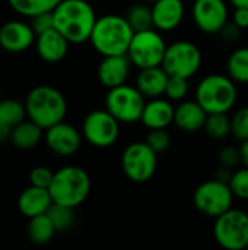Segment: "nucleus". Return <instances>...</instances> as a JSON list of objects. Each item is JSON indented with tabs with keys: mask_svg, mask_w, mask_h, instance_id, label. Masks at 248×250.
I'll return each instance as SVG.
<instances>
[{
	"mask_svg": "<svg viewBox=\"0 0 248 250\" xmlns=\"http://www.w3.org/2000/svg\"><path fill=\"white\" fill-rule=\"evenodd\" d=\"M53 18L54 28L72 44L89 41L98 19L88 0H61L53 10Z\"/></svg>",
	"mask_w": 248,
	"mask_h": 250,
	"instance_id": "obj_1",
	"label": "nucleus"
},
{
	"mask_svg": "<svg viewBox=\"0 0 248 250\" xmlns=\"http://www.w3.org/2000/svg\"><path fill=\"white\" fill-rule=\"evenodd\" d=\"M134 31L126 16L104 15L96 19L89 41L101 56L127 54Z\"/></svg>",
	"mask_w": 248,
	"mask_h": 250,
	"instance_id": "obj_2",
	"label": "nucleus"
},
{
	"mask_svg": "<svg viewBox=\"0 0 248 250\" xmlns=\"http://www.w3.org/2000/svg\"><path fill=\"white\" fill-rule=\"evenodd\" d=\"M29 120L35 122L42 129H48L63 122L67 104L60 91L53 86L41 85L31 89L25 103Z\"/></svg>",
	"mask_w": 248,
	"mask_h": 250,
	"instance_id": "obj_3",
	"label": "nucleus"
},
{
	"mask_svg": "<svg viewBox=\"0 0 248 250\" xmlns=\"http://www.w3.org/2000/svg\"><path fill=\"white\" fill-rule=\"evenodd\" d=\"M48 190L54 204L76 208L86 201L91 192V179L83 168L67 166L54 173Z\"/></svg>",
	"mask_w": 248,
	"mask_h": 250,
	"instance_id": "obj_4",
	"label": "nucleus"
},
{
	"mask_svg": "<svg viewBox=\"0 0 248 250\" xmlns=\"http://www.w3.org/2000/svg\"><path fill=\"white\" fill-rule=\"evenodd\" d=\"M234 79L221 73L205 76L196 88V101L210 113H228L237 103Z\"/></svg>",
	"mask_w": 248,
	"mask_h": 250,
	"instance_id": "obj_5",
	"label": "nucleus"
},
{
	"mask_svg": "<svg viewBox=\"0 0 248 250\" xmlns=\"http://www.w3.org/2000/svg\"><path fill=\"white\" fill-rule=\"evenodd\" d=\"M145 95L130 85H120L108 89L105 95V108L120 123H136L142 119L146 101Z\"/></svg>",
	"mask_w": 248,
	"mask_h": 250,
	"instance_id": "obj_6",
	"label": "nucleus"
},
{
	"mask_svg": "<svg viewBox=\"0 0 248 250\" xmlns=\"http://www.w3.org/2000/svg\"><path fill=\"white\" fill-rule=\"evenodd\" d=\"M167 44L156 28L134 32L130 42L127 56L139 69L162 66V60L167 51Z\"/></svg>",
	"mask_w": 248,
	"mask_h": 250,
	"instance_id": "obj_7",
	"label": "nucleus"
},
{
	"mask_svg": "<svg viewBox=\"0 0 248 250\" xmlns=\"http://www.w3.org/2000/svg\"><path fill=\"white\" fill-rule=\"evenodd\" d=\"M215 240L227 250H243L248 248V214L241 209H228L215 218Z\"/></svg>",
	"mask_w": 248,
	"mask_h": 250,
	"instance_id": "obj_8",
	"label": "nucleus"
},
{
	"mask_svg": "<svg viewBox=\"0 0 248 250\" xmlns=\"http://www.w3.org/2000/svg\"><path fill=\"white\" fill-rule=\"evenodd\" d=\"M234 198L228 182L213 179L197 186L193 195V204L206 217L216 218L232 208Z\"/></svg>",
	"mask_w": 248,
	"mask_h": 250,
	"instance_id": "obj_9",
	"label": "nucleus"
},
{
	"mask_svg": "<svg viewBox=\"0 0 248 250\" xmlns=\"http://www.w3.org/2000/svg\"><path fill=\"white\" fill-rule=\"evenodd\" d=\"M121 167L133 183H146L156 173L158 154L146 142H133L123 151Z\"/></svg>",
	"mask_w": 248,
	"mask_h": 250,
	"instance_id": "obj_10",
	"label": "nucleus"
},
{
	"mask_svg": "<svg viewBox=\"0 0 248 250\" xmlns=\"http://www.w3.org/2000/svg\"><path fill=\"white\" fill-rule=\"evenodd\" d=\"M202 66V51L190 41H175L167 47L162 67L170 76L190 79Z\"/></svg>",
	"mask_w": 248,
	"mask_h": 250,
	"instance_id": "obj_11",
	"label": "nucleus"
},
{
	"mask_svg": "<svg viewBox=\"0 0 248 250\" xmlns=\"http://www.w3.org/2000/svg\"><path fill=\"white\" fill-rule=\"evenodd\" d=\"M85 139L96 148H108L120 136V122L105 108L91 111L82 125Z\"/></svg>",
	"mask_w": 248,
	"mask_h": 250,
	"instance_id": "obj_12",
	"label": "nucleus"
},
{
	"mask_svg": "<svg viewBox=\"0 0 248 250\" xmlns=\"http://www.w3.org/2000/svg\"><path fill=\"white\" fill-rule=\"evenodd\" d=\"M193 21L206 34H219L228 23V7L224 0H196Z\"/></svg>",
	"mask_w": 248,
	"mask_h": 250,
	"instance_id": "obj_13",
	"label": "nucleus"
},
{
	"mask_svg": "<svg viewBox=\"0 0 248 250\" xmlns=\"http://www.w3.org/2000/svg\"><path fill=\"white\" fill-rule=\"evenodd\" d=\"M45 142L48 148L61 157L75 154L80 146V133L70 125L60 122L47 129Z\"/></svg>",
	"mask_w": 248,
	"mask_h": 250,
	"instance_id": "obj_14",
	"label": "nucleus"
},
{
	"mask_svg": "<svg viewBox=\"0 0 248 250\" xmlns=\"http://www.w3.org/2000/svg\"><path fill=\"white\" fill-rule=\"evenodd\" d=\"M130 59L127 54L104 56L98 66V79L107 88H115L124 85L130 73Z\"/></svg>",
	"mask_w": 248,
	"mask_h": 250,
	"instance_id": "obj_15",
	"label": "nucleus"
},
{
	"mask_svg": "<svg viewBox=\"0 0 248 250\" xmlns=\"http://www.w3.org/2000/svg\"><path fill=\"white\" fill-rule=\"evenodd\" d=\"M34 37L32 26L19 21H10L0 28V45L10 53H20L29 48Z\"/></svg>",
	"mask_w": 248,
	"mask_h": 250,
	"instance_id": "obj_16",
	"label": "nucleus"
},
{
	"mask_svg": "<svg viewBox=\"0 0 248 250\" xmlns=\"http://www.w3.org/2000/svg\"><path fill=\"white\" fill-rule=\"evenodd\" d=\"M153 28L161 32L175 29L184 18L183 0H156L152 3Z\"/></svg>",
	"mask_w": 248,
	"mask_h": 250,
	"instance_id": "obj_17",
	"label": "nucleus"
},
{
	"mask_svg": "<svg viewBox=\"0 0 248 250\" xmlns=\"http://www.w3.org/2000/svg\"><path fill=\"white\" fill-rule=\"evenodd\" d=\"M208 119V111L194 101H180L174 111V123L183 132L191 133L205 127Z\"/></svg>",
	"mask_w": 248,
	"mask_h": 250,
	"instance_id": "obj_18",
	"label": "nucleus"
},
{
	"mask_svg": "<svg viewBox=\"0 0 248 250\" xmlns=\"http://www.w3.org/2000/svg\"><path fill=\"white\" fill-rule=\"evenodd\" d=\"M174 111L175 107L165 98H151L146 103L140 122L151 129H167L171 123H174Z\"/></svg>",
	"mask_w": 248,
	"mask_h": 250,
	"instance_id": "obj_19",
	"label": "nucleus"
},
{
	"mask_svg": "<svg viewBox=\"0 0 248 250\" xmlns=\"http://www.w3.org/2000/svg\"><path fill=\"white\" fill-rule=\"evenodd\" d=\"M51 205H53V198L50 195V190L34 185L25 189L18 199L19 211L28 218L45 214Z\"/></svg>",
	"mask_w": 248,
	"mask_h": 250,
	"instance_id": "obj_20",
	"label": "nucleus"
},
{
	"mask_svg": "<svg viewBox=\"0 0 248 250\" xmlns=\"http://www.w3.org/2000/svg\"><path fill=\"white\" fill-rule=\"evenodd\" d=\"M168 79H170V75L165 72L162 66L145 67V69H140L136 78V88L146 98H158V97L165 95Z\"/></svg>",
	"mask_w": 248,
	"mask_h": 250,
	"instance_id": "obj_21",
	"label": "nucleus"
},
{
	"mask_svg": "<svg viewBox=\"0 0 248 250\" xmlns=\"http://www.w3.org/2000/svg\"><path fill=\"white\" fill-rule=\"evenodd\" d=\"M69 44L70 42L64 38V35H61L56 28H51L38 35L37 51L42 60L48 63H56L64 59Z\"/></svg>",
	"mask_w": 248,
	"mask_h": 250,
	"instance_id": "obj_22",
	"label": "nucleus"
},
{
	"mask_svg": "<svg viewBox=\"0 0 248 250\" xmlns=\"http://www.w3.org/2000/svg\"><path fill=\"white\" fill-rule=\"evenodd\" d=\"M12 142L19 149H32L35 148L42 138V127L35 122H20L18 123L10 133Z\"/></svg>",
	"mask_w": 248,
	"mask_h": 250,
	"instance_id": "obj_23",
	"label": "nucleus"
},
{
	"mask_svg": "<svg viewBox=\"0 0 248 250\" xmlns=\"http://www.w3.org/2000/svg\"><path fill=\"white\" fill-rule=\"evenodd\" d=\"M56 227L53 224V221L50 220L48 214H41L37 217L29 218V224H28V236L29 239L37 243V245H45L48 243L54 233H56Z\"/></svg>",
	"mask_w": 248,
	"mask_h": 250,
	"instance_id": "obj_24",
	"label": "nucleus"
},
{
	"mask_svg": "<svg viewBox=\"0 0 248 250\" xmlns=\"http://www.w3.org/2000/svg\"><path fill=\"white\" fill-rule=\"evenodd\" d=\"M228 75L234 82L248 83V47L237 48L227 63Z\"/></svg>",
	"mask_w": 248,
	"mask_h": 250,
	"instance_id": "obj_25",
	"label": "nucleus"
},
{
	"mask_svg": "<svg viewBox=\"0 0 248 250\" xmlns=\"http://www.w3.org/2000/svg\"><path fill=\"white\" fill-rule=\"evenodd\" d=\"M61 0H9L10 6L20 15L37 16L44 12H53Z\"/></svg>",
	"mask_w": 248,
	"mask_h": 250,
	"instance_id": "obj_26",
	"label": "nucleus"
},
{
	"mask_svg": "<svg viewBox=\"0 0 248 250\" xmlns=\"http://www.w3.org/2000/svg\"><path fill=\"white\" fill-rule=\"evenodd\" d=\"M126 19H127V22L130 23V26L133 28L134 32L153 28L152 7H149L146 4H142V3L133 4L126 13Z\"/></svg>",
	"mask_w": 248,
	"mask_h": 250,
	"instance_id": "obj_27",
	"label": "nucleus"
},
{
	"mask_svg": "<svg viewBox=\"0 0 248 250\" xmlns=\"http://www.w3.org/2000/svg\"><path fill=\"white\" fill-rule=\"evenodd\" d=\"M203 129L212 139H225L228 135H231V119L227 113H210L208 114Z\"/></svg>",
	"mask_w": 248,
	"mask_h": 250,
	"instance_id": "obj_28",
	"label": "nucleus"
},
{
	"mask_svg": "<svg viewBox=\"0 0 248 250\" xmlns=\"http://www.w3.org/2000/svg\"><path fill=\"white\" fill-rule=\"evenodd\" d=\"M75 208L66 207V205H60V204H54L50 207V209L47 211L50 220L53 221L54 227L57 231H64L69 227H72L73 221H75V214H73Z\"/></svg>",
	"mask_w": 248,
	"mask_h": 250,
	"instance_id": "obj_29",
	"label": "nucleus"
},
{
	"mask_svg": "<svg viewBox=\"0 0 248 250\" xmlns=\"http://www.w3.org/2000/svg\"><path fill=\"white\" fill-rule=\"evenodd\" d=\"M0 114L13 129L18 123L23 120L26 114V108L23 104H20L16 100H4L0 101Z\"/></svg>",
	"mask_w": 248,
	"mask_h": 250,
	"instance_id": "obj_30",
	"label": "nucleus"
},
{
	"mask_svg": "<svg viewBox=\"0 0 248 250\" xmlns=\"http://www.w3.org/2000/svg\"><path fill=\"white\" fill-rule=\"evenodd\" d=\"M189 94V79L181 76H170L165 95L170 101H183Z\"/></svg>",
	"mask_w": 248,
	"mask_h": 250,
	"instance_id": "obj_31",
	"label": "nucleus"
},
{
	"mask_svg": "<svg viewBox=\"0 0 248 250\" xmlns=\"http://www.w3.org/2000/svg\"><path fill=\"white\" fill-rule=\"evenodd\" d=\"M228 183L235 198L248 201V167L234 171Z\"/></svg>",
	"mask_w": 248,
	"mask_h": 250,
	"instance_id": "obj_32",
	"label": "nucleus"
},
{
	"mask_svg": "<svg viewBox=\"0 0 248 250\" xmlns=\"http://www.w3.org/2000/svg\"><path fill=\"white\" fill-rule=\"evenodd\" d=\"M231 135L241 142L248 139V107L240 108L231 117Z\"/></svg>",
	"mask_w": 248,
	"mask_h": 250,
	"instance_id": "obj_33",
	"label": "nucleus"
},
{
	"mask_svg": "<svg viewBox=\"0 0 248 250\" xmlns=\"http://www.w3.org/2000/svg\"><path fill=\"white\" fill-rule=\"evenodd\" d=\"M146 144L156 154H161V152H165L170 148L171 138H170V135L167 133L165 129H151V132H149V135L146 138Z\"/></svg>",
	"mask_w": 248,
	"mask_h": 250,
	"instance_id": "obj_34",
	"label": "nucleus"
},
{
	"mask_svg": "<svg viewBox=\"0 0 248 250\" xmlns=\"http://www.w3.org/2000/svg\"><path fill=\"white\" fill-rule=\"evenodd\" d=\"M53 177H54V173L47 167H35L29 173L31 185L38 186V188H45V189L50 188V185L53 182Z\"/></svg>",
	"mask_w": 248,
	"mask_h": 250,
	"instance_id": "obj_35",
	"label": "nucleus"
},
{
	"mask_svg": "<svg viewBox=\"0 0 248 250\" xmlns=\"http://www.w3.org/2000/svg\"><path fill=\"white\" fill-rule=\"evenodd\" d=\"M218 160H219V164L222 167H228V168H232L235 167L240 161H241V154H240V149L234 148V146H225L219 151V155H218Z\"/></svg>",
	"mask_w": 248,
	"mask_h": 250,
	"instance_id": "obj_36",
	"label": "nucleus"
},
{
	"mask_svg": "<svg viewBox=\"0 0 248 250\" xmlns=\"http://www.w3.org/2000/svg\"><path fill=\"white\" fill-rule=\"evenodd\" d=\"M32 29L37 35L54 28V18H53V12H44L39 13L37 16H32Z\"/></svg>",
	"mask_w": 248,
	"mask_h": 250,
	"instance_id": "obj_37",
	"label": "nucleus"
},
{
	"mask_svg": "<svg viewBox=\"0 0 248 250\" xmlns=\"http://www.w3.org/2000/svg\"><path fill=\"white\" fill-rule=\"evenodd\" d=\"M232 22L241 29L248 28V7H235L232 15Z\"/></svg>",
	"mask_w": 248,
	"mask_h": 250,
	"instance_id": "obj_38",
	"label": "nucleus"
},
{
	"mask_svg": "<svg viewBox=\"0 0 248 250\" xmlns=\"http://www.w3.org/2000/svg\"><path fill=\"white\" fill-rule=\"evenodd\" d=\"M241 31H243V29L238 28V26L232 22V23H227V25L222 28L221 34L224 35V38H225L227 41H235V40L240 38Z\"/></svg>",
	"mask_w": 248,
	"mask_h": 250,
	"instance_id": "obj_39",
	"label": "nucleus"
},
{
	"mask_svg": "<svg viewBox=\"0 0 248 250\" xmlns=\"http://www.w3.org/2000/svg\"><path fill=\"white\" fill-rule=\"evenodd\" d=\"M10 133H12V126L0 114V142H3L7 136H10Z\"/></svg>",
	"mask_w": 248,
	"mask_h": 250,
	"instance_id": "obj_40",
	"label": "nucleus"
},
{
	"mask_svg": "<svg viewBox=\"0 0 248 250\" xmlns=\"http://www.w3.org/2000/svg\"><path fill=\"white\" fill-rule=\"evenodd\" d=\"M240 154H241V163H243L246 167H248V139L241 142Z\"/></svg>",
	"mask_w": 248,
	"mask_h": 250,
	"instance_id": "obj_41",
	"label": "nucleus"
},
{
	"mask_svg": "<svg viewBox=\"0 0 248 250\" xmlns=\"http://www.w3.org/2000/svg\"><path fill=\"white\" fill-rule=\"evenodd\" d=\"M234 7H248V0H229Z\"/></svg>",
	"mask_w": 248,
	"mask_h": 250,
	"instance_id": "obj_42",
	"label": "nucleus"
},
{
	"mask_svg": "<svg viewBox=\"0 0 248 250\" xmlns=\"http://www.w3.org/2000/svg\"><path fill=\"white\" fill-rule=\"evenodd\" d=\"M143 1H146V3H153V1H156V0H143Z\"/></svg>",
	"mask_w": 248,
	"mask_h": 250,
	"instance_id": "obj_43",
	"label": "nucleus"
}]
</instances>
